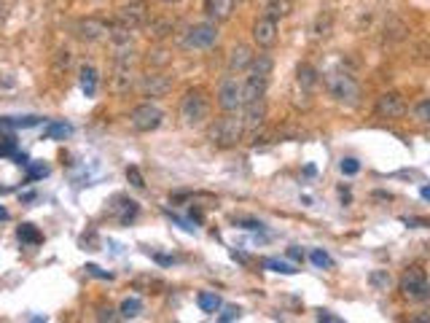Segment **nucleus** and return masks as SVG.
<instances>
[{"mask_svg":"<svg viewBox=\"0 0 430 323\" xmlns=\"http://www.w3.org/2000/svg\"><path fill=\"white\" fill-rule=\"evenodd\" d=\"M326 89L339 105H347V108H355L361 102V95H363L361 84L344 70H334V73L326 76Z\"/></svg>","mask_w":430,"mask_h":323,"instance_id":"f257e3e1","label":"nucleus"},{"mask_svg":"<svg viewBox=\"0 0 430 323\" xmlns=\"http://www.w3.org/2000/svg\"><path fill=\"white\" fill-rule=\"evenodd\" d=\"M242 135H245V127H242V116H237V111L220 116L213 127H210V140H213V146H218V148L237 146L242 140Z\"/></svg>","mask_w":430,"mask_h":323,"instance_id":"f03ea898","label":"nucleus"},{"mask_svg":"<svg viewBox=\"0 0 430 323\" xmlns=\"http://www.w3.org/2000/svg\"><path fill=\"white\" fill-rule=\"evenodd\" d=\"M210 113V102L202 89H188L181 100V119L185 127H199Z\"/></svg>","mask_w":430,"mask_h":323,"instance_id":"7ed1b4c3","label":"nucleus"},{"mask_svg":"<svg viewBox=\"0 0 430 323\" xmlns=\"http://www.w3.org/2000/svg\"><path fill=\"white\" fill-rule=\"evenodd\" d=\"M400 293L409 302H428L430 299L428 275H425V269L420 264H414V267H409L403 272V278H400Z\"/></svg>","mask_w":430,"mask_h":323,"instance_id":"20e7f679","label":"nucleus"},{"mask_svg":"<svg viewBox=\"0 0 430 323\" xmlns=\"http://www.w3.org/2000/svg\"><path fill=\"white\" fill-rule=\"evenodd\" d=\"M161 119H164V113L156 105H151V102H143V105H137L129 113V124L137 132H154V129H159Z\"/></svg>","mask_w":430,"mask_h":323,"instance_id":"39448f33","label":"nucleus"},{"mask_svg":"<svg viewBox=\"0 0 430 323\" xmlns=\"http://www.w3.org/2000/svg\"><path fill=\"white\" fill-rule=\"evenodd\" d=\"M215 43H218V27H215V22L194 25L183 38L185 49H210Z\"/></svg>","mask_w":430,"mask_h":323,"instance_id":"423d86ee","label":"nucleus"},{"mask_svg":"<svg viewBox=\"0 0 430 323\" xmlns=\"http://www.w3.org/2000/svg\"><path fill=\"white\" fill-rule=\"evenodd\" d=\"M218 105L226 111V113H234L242 108V84L237 78H223L220 87H218Z\"/></svg>","mask_w":430,"mask_h":323,"instance_id":"0eeeda50","label":"nucleus"},{"mask_svg":"<svg viewBox=\"0 0 430 323\" xmlns=\"http://www.w3.org/2000/svg\"><path fill=\"white\" fill-rule=\"evenodd\" d=\"M148 22V8L143 0H129L119 5V25H124L126 30H140Z\"/></svg>","mask_w":430,"mask_h":323,"instance_id":"6e6552de","label":"nucleus"},{"mask_svg":"<svg viewBox=\"0 0 430 323\" xmlns=\"http://www.w3.org/2000/svg\"><path fill=\"white\" fill-rule=\"evenodd\" d=\"M374 111H376L379 119H400L406 113V100L398 92H385V95L376 100Z\"/></svg>","mask_w":430,"mask_h":323,"instance_id":"1a4fd4ad","label":"nucleus"},{"mask_svg":"<svg viewBox=\"0 0 430 323\" xmlns=\"http://www.w3.org/2000/svg\"><path fill=\"white\" fill-rule=\"evenodd\" d=\"M73 32H76V38H78V41L97 43V41H102V38L111 32V25H105L102 19H94V16H89V19H81V22H76Z\"/></svg>","mask_w":430,"mask_h":323,"instance_id":"9d476101","label":"nucleus"},{"mask_svg":"<svg viewBox=\"0 0 430 323\" xmlns=\"http://www.w3.org/2000/svg\"><path fill=\"white\" fill-rule=\"evenodd\" d=\"M172 89V78L164 73H146L140 78V92L146 97H164Z\"/></svg>","mask_w":430,"mask_h":323,"instance_id":"9b49d317","label":"nucleus"},{"mask_svg":"<svg viewBox=\"0 0 430 323\" xmlns=\"http://www.w3.org/2000/svg\"><path fill=\"white\" fill-rule=\"evenodd\" d=\"M253 41L261 46V49H272L277 43V22L269 16H261L256 25H253Z\"/></svg>","mask_w":430,"mask_h":323,"instance_id":"f8f14e48","label":"nucleus"},{"mask_svg":"<svg viewBox=\"0 0 430 323\" xmlns=\"http://www.w3.org/2000/svg\"><path fill=\"white\" fill-rule=\"evenodd\" d=\"M245 105V113H242V127L247 132H256V129L264 124V119H267V102H264V97L261 100H250V102H242Z\"/></svg>","mask_w":430,"mask_h":323,"instance_id":"ddd939ff","label":"nucleus"},{"mask_svg":"<svg viewBox=\"0 0 430 323\" xmlns=\"http://www.w3.org/2000/svg\"><path fill=\"white\" fill-rule=\"evenodd\" d=\"M111 87H113L116 95H126V92L135 87V70H132V65L116 63V67H113V78H111Z\"/></svg>","mask_w":430,"mask_h":323,"instance_id":"4468645a","label":"nucleus"},{"mask_svg":"<svg viewBox=\"0 0 430 323\" xmlns=\"http://www.w3.org/2000/svg\"><path fill=\"white\" fill-rule=\"evenodd\" d=\"M205 14L210 22H226L234 14V0H205Z\"/></svg>","mask_w":430,"mask_h":323,"instance_id":"2eb2a0df","label":"nucleus"},{"mask_svg":"<svg viewBox=\"0 0 430 323\" xmlns=\"http://www.w3.org/2000/svg\"><path fill=\"white\" fill-rule=\"evenodd\" d=\"M111 213L119 219V224H129V221H135L137 219V213H140V205L135 202V199H126V197H119L116 199V205H111Z\"/></svg>","mask_w":430,"mask_h":323,"instance_id":"dca6fc26","label":"nucleus"},{"mask_svg":"<svg viewBox=\"0 0 430 323\" xmlns=\"http://www.w3.org/2000/svg\"><path fill=\"white\" fill-rule=\"evenodd\" d=\"M253 49L250 46H245V43H237L234 49H231V54H229V70L231 73H242V70H247L250 67V63H253Z\"/></svg>","mask_w":430,"mask_h":323,"instance_id":"f3484780","label":"nucleus"},{"mask_svg":"<svg viewBox=\"0 0 430 323\" xmlns=\"http://www.w3.org/2000/svg\"><path fill=\"white\" fill-rule=\"evenodd\" d=\"M267 84L269 78H261V76H247V81L242 84V102H250V100H261L267 95Z\"/></svg>","mask_w":430,"mask_h":323,"instance_id":"a211bd4d","label":"nucleus"},{"mask_svg":"<svg viewBox=\"0 0 430 323\" xmlns=\"http://www.w3.org/2000/svg\"><path fill=\"white\" fill-rule=\"evenodd\" d=\"M296 84H299V89L302 92H315L317 89V84H320V73L312 67V65H299V70H296Z\"/></svg>","mask_w":430,"mask_h":323,"instance_id":"6ab92c4d","label":"nucleus"},{"mask_svg":"<svg viewBox=\"0 0 430 323\" xmlns=\"http://www.w3.org/2000/svg\"><path fill=\"white\" fill-rule=\"evenodd\" d=\"M293 11V3L291 0H267L264 3V16H269V19H282V16H288Z\"/></svg>","mask_w":430,"mask_h":323,"instance_id":"aec40b11","label":"nucleus"},{"mask_svg":"<svg viewBox=\"0 0 430 323\" xmlns=\"http://www.w3.org/2000/svg\"><path fill=\"white\" fill-rule=\"evenodd\" d=\"M172 30H175V19H151L148 25V35L156 41H164L167 35H172Z\"/></svg>","mask_w":430,"mask_h":323,"instance_id":"412c9836","label":"nucleus"},{"mask_svg":"<svg viewBox=\"0 0 430 323\" xmlns=\"http://www.w3.org/2000/svg\"><path fill=\"white\" fill-rule=\"evenodd\" d=\"M81 92L87 97L97 95V70H94L92 65H84L81 67Z\"/></svg>","mask_w":430,"mask_h":323,"instance_id":"4be33fe9","label":"nucleus"},{"mask_svg":"<svg viewBox=\"0 0 430 323\" xmlns=\"http://www.w3.org/2000/svg\"><path fill=\"white\" fill-rule=\"evenodd\" d=\"M331 30H334V16L326 11V14H320V16L315 19V27H312V32H315V38H317V41H326V38L331 35Z\"/></svg>","mask_w":430,"mask_h":323,"instance_id":"5701e85b","label":"nucleus"},{"mask_svg":"<svg viewBox=\"0 0 430 323\" xmlns=\"http://www.w3.org/2000/svg\"><path fill=\"white\" fill-rule=\"evenodd\" d=\"M196 304L202 307V313H218L220 310V296L213 293V291H202L196 296Z\"/></svg>","mask_w":430,"mask_h":323,"instance_id":"b1692460","label":"nucleus"},{"mask_svg":"<svg viewBox=\"0 0 430 323\" xmlns=\"http://www.w3.org/2000/svg\"><path fill=\"white\" fill-rule=\"evenodd\" d=\"M250 73H253V76H261V78H269V76H272V57H267V54L253 57Z\"/></svg>","mask_w":430,"mask_h":323,"instance_id":"393cba45","label":"nucleus"},{"mask_svg":"<svg viewBox=\"0 0 430 323\" xmlns=\"http://www.w3.org/2000/svg\"><path fill=\"white\" fill-rule=\"evenodd\" d=\"M119 313H122V318H137L143 313V302L137 296H126L122 302V307H119Z\"/></svg>","mask_w":430,"mask_h":323,"instance_id":"a878e982","label":"nucleus"},{"mask_svg":"<svg viewBox=\"0 0 430 323\" xmlns=\"http://www.w3.org/2000/svg\"><path fill=\"white\" fill-rule=\"evenodd\" d=\"M70 132H73L70 124H65V122H54V124H49V127L43 129V137H49V140H65Z\"/></svg>","mask_w":430,"mask_h":323,"instance_id":"bb28decb","label":"nucleus"},{"mask_svg":"<svg viewBox=\"0 0 430 323\" xmlns=\"http://www.w3.org/2000/svg\"><path fill=\"white\" fill-rule=\"evenodd\" d=\"M16 234H19V240H22V243H27V245H38V243H43V234H41V232H38L32 224H22Z\"/></svg>","mask_w":430,"mask_h":323,"instance_id":"cd10ccee","label":"nucleus"},{"mask_svg":"<svg viewBox=\"0 0 430 323\" xmlns=\"http://www.w3.org/2000/svg\"><path fill=\"white\" fill-rule=\"evenodd\" d=\"M146 60H148V65H151V67H164V65L172 60V54H170L167 49H151Z\"/></svg>","mask_w":430,"mask_h":323,"instance_id":"c85d7f7f","label":"nucleus"},{"mask_svg":"<svg viewBox=\"0 0 430 323\" xmlns=\"http://www.w3.org/2000/svg\"><path fill=\"white\" fill-rule=\"evenodd\" d=\"M264 267H267V269H272V272H280V275H293V272H296V267H293V264L280 261V258H267V261H264Z\"/></svg>","mask_w":430,"mask_h":323,"instance_id":"c756f323","label":"nucleus"},{"mask_svg":"<svg viewBox=\"0 0 430 323\" xmlns=\"http://www.w3.org/2000/svg\"><path fill=\"white\" fill-rule=\"evenodd\" d=\"M309 258H312V264H315L317 269H331V267H334V258L328 256L326 251H320V248H317V251H312Z\"/></svg>","mask_w":430,"mask_h":323,"instance_id":"7c9ffc66","label":"nucleus"},{"mask_svg":"<svg viewBox=\"0 0 430 323\" xmlns=\"http://www.w3.org/2000/svg\"><path fill=\"white\" fill-rule=\"evenodd\" d=\"M371 286L374 289H390V275H387V269H376V272H371Z\"/></svg>","mask_w":430,"mask_h":323,"instance_id":"2f4dec72","label":"nucleus"},{"mask_svg":"<svg viewBox=\"0 0 430 323\" xmlns=\"http://www.w3.org/2000/svg\"><path fill=\"white\" fill-rule=\"evenodd\" d=\"M385 35H387L390 41H400V38L406 35V25H403V22H398V19H393V22L385 27Z\"/></svg>","mask_w":430,"mask_h":323,"instance_id":"473e14b6","label":"nucleus"},{"mask_svg":"<svg viewBox=\"0 0 430 323\" xmlns=\"http://www.w3.org/2000/svg\"><path fill=\"white\" fill-rule=\"evenodd\" d=\"M414 119H417L420 124H428L430 122V100H420V102H417V108H414Z\"/></svg>","mask_w":430,"mask_h":323,"instance_id":"72a5a7b5","label":"nucleus"},{"mask_svg":"<svg viewBox=\"0 0 430 323\" xmlns=\"http://www.w3.org/2000/svg\"><path fill=\"white\" fill-rule=\"evenodd\" d=\"M70 67V52L67 49H60L57 54H54V73H62V70H67Z\"/></svg>","mask_w":430,"mask_h":323,"instance_id":"f704fd0d","label":"nucleus"},{"mask_svg":"<svg viewBox=\"0 0 430 323\" xmlns=\"http://www.w3.org/2000/svg\"><path fill=\"white\" fill-rule=\"evenodd\" d=\"M126 181H129L135 189H146V181H143V175H140L137 167H126Z\"/></svg>","mask_w":430,"mask_h":323,"instance_id":"c9c22d12","label":"nucleus"},{"mask_svg":"<svg viewBox=\"0 0 430 323\" xmlns=\"http://www.w3.org/2000/svg\"><path fill=\"white\" fill-rule=\"evenodd\" d=\"M242 315V310L237 307V304H229V307H223V313L218 315V321H223V323H229V321H237Z\"/></svg>","mask_w":430,"mask_h":323,"instance_id":"e433bc0d","label":"nucleus"},{"mask_svg":"<svg viewBox=\"0 0 430 323\" xmlns=\"http://www.w3.org/2000/svg\"><path fill=\"white\" fill-rule=\"evenodd\" d=\"M339 170H341L344 175H355V172L361 170V162H358V159H352V157H347V159H341V162H339Z\"/></svg>","mask_w":430,"mask_h":323,"instance_id":"4c0bfd02","label":"nucleus"},{"mask_svg":"<svg viewBox=\"0 0 430 323\" xmlns=\"http://www.w3.org/2000/svg\"><path fill=\"white\" fill-rule=\"evenodd\" d=\"M46 175H49V164H43V162H35V164H30V181L46 178Z\"/></svg>","mask_w":430,"mask_h":323,"instance_id":"58836bf2","label":"nucleus"},{"mask_svg":"<svg viewBox=\"0 0 430 323\" xmlns=\"http://www.w3.org/2000/svg\"><path fill=\"white\" fill-rule=\"evenodd\" d=\"M234 224L242 226V229H250V232H261V229H264V224L256 221V219H234Z\"/></svg>","mask_w":430,"mask_h":323,"instance_id":"ea45409f","label":"nucleus"},{"mask_svg":"<svg viewBox=\"0 0 430 323\" xmlns=\"http://www.w3.org/2000/svg\"><path fill=\"white\" fill-rule=\"evenodd\" d=\"M87 272L94 275V278H102V280H113V272H105V269H100L97 264H87Z\"/></svg>","mask_w":430,"mask_h":323,"instance_id":"a19ab883","label":"nucleus"},{"mask_svg":"<svg viewBox=\"0 0 430 323\" xmlns=\"http://www.w3.org/2000/svg\"><path fill=\"white\" fill-rule=\"evenodd\" d=\"M11 154H16V143L5 137V143H0V157H11Z\"/></svg>","mask_w":430,"mask_h":323,"instance_id":"79ce46f5","label":"nucleus"},{"mask_svg":"<svg viewBox=\"0 0 430 323\" xmlns=\"http://www.w3.org/2000/svg\"><path fill=\"white\" fill-rule=\"evenodd\" d=\"M317 321H326V323H339L337 315H331L328 310H317Z\"/></svg>","mask_w":430,"mask_h":323,"instance_id":"37998d69","label":"nucleus"},{"mask_svg":"<svg viewBox=\"0 0 430 323\" xmlns=\"http://www.w3.org/2000/svg\"><path fill=\"white\" fill-rule=\"evenodd\" d=\"M288 256L293 258V261H304V251L296 248V245H291V248H288Z\"/></svg>","mask_w":430,"mask_h":323,"instance_id":"c03bdc74","label":"nucleus"},{"mask_svg":"<svg viewBox=\"0 0 430 323\" xmlns=\"http://www.w3.org/2000/svg\"><path fill=\"white\" fill-rule=\"evenodd\" d=\"M97 318H100V321H116V315H113V310H111V307H102Z\"/></svg>","mask_w":430,"mask_h":323,"instance_id":"a18cd8bd","label":"nucleus"},{"mask_svg":"<svg viewBox=\"0 0 430 323\" xmlns=\"http://www.w3.org/2000/svg\"><path fill=\"white\" fill-rule=\"evenodd\" d=\"M403 224L406 226H425V221H422V219H403Z\"/></svg>","mask_w":430,"mask_h":323,"instance_id":"49530a36","label":"nucleus"},{"mask_svg":"<svg viewBox=\"0 0 430 323\" xmlns=\"http://www.w3.org/2000/svg\"><path fill=\"white\" fill-rule=\"evenodd\" d=\"M0 221H8V210L5 208H0Z\"/></svg>","mask_w":430,"mask_h":323,"instance_id":"de8ad7c7","label":"nucleus"},{"mask_svg":"<svg viewBox=\"0 0 430 323\" xmlns=\"http://www.w3.org/2000/svg\"><path fill=\"white\" fill-rule=\"evenodd\" d=\"M161 3H178V0H161Z\"/></svg>","mask_w":430,"mask_h":323,"instance_id":"09e8293b","label":"nucleus"}]
</instances>
